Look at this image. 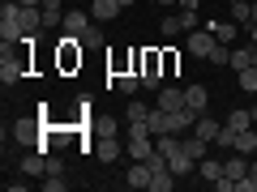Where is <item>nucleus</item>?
<instances>
[{
    "instance_id": "nucleus-1",
    "label": "nucleus",
    "mask_w": 257,
    "mask_h": 192,
    "mask_svg": "<svg viewBox=\"0 0 257 192\" xmlns=\"http://www.w3.org/2000/svg\"><path fill=\"white\" fill-rule=\"evenodd\" d=\"M77 64H82V38L64 34L60 38V68H77Z\"/></svg>"
},
{
    "instance_id": "nucleus-2",
    "label": "nucleus",
    "mask_w": 257,
    "mask_h": 192,
    "mask_svg": "<svg viewBox=\"0 0 257 192\" xmlns=\"http://www.w3.org/2000/svg\"><path fill=\"white\" fill-rule=\"evenodd\" d=\"M90 26H94V22H90V13H86V9H73V13H64V34H77V38H82Z\"/></svg>"
},
{
    "instance_id": "nucleus-3",
    "label": "nucleus",
    "mask_w": 257,
    "mask_h": 192,
    "mask_svg": "<svg viewBox=\"0 0 257 192\" xmlns=\"http://www.w3.org/2000/svg\"><path fill=\"white\" fill-rule=\"evenodd\" d=\"M167 166H172V175H176V180H184V175H193V171H197V162H193V158L184 154V146L176 150V154H167Z\"/></svg>"
},
{
    "instance_id": "nucleus-4",
    "label": "nucleus",
    "mask_w": 257,
    "mask_h": 192,
    "mask_svg": "<svg viewBox=\"0 0 257 192\" xmlns=\"http://www.w3.org/2000/svg\"><path fill=\"white\" fill-rule=\"evenodd\" d=\"M150 180H155L150 162H133V166H128V175H124V184H128V188H150Z\"/></svg>"
},
{
    "instance_id": "nucleus-5",
    "label": "nucleus",
    "mask_w": 257,
    "mask_h": 192,
    "mask_svg": "<svg viewBox=\"0 0 257 192\" xmlns=\"http://www.w3.org/2000/svg\"><path fill=\"white\" fill-rule=\"evenodd\" d=\"M210 47H214V34H210V30H189V52H193V56H202V60H206Z\"/></svg>"
},
{
    "instance_id": "nucleus-6",
    "label": "nucleus",
    "mask_w": 257,
    "mask_h": 192,
    "mask_svg": "<svg viewBox=\"0 0 257 192\" xmlns=\"http://www.w3.org/2000/svg\"><path fill=\"white\" fill-rule=\"evenodd\" d=\"M159 107H163V111L189 107V102H184V90H180V86H163V90H159Z\"/></svg>"
},
{
    "instance_id": "nucleus-7",
    "label": "nucleus",
    "mask_w": 257,
    "mask_h": 192,
    "mask_svg": "<svg viewBox=\"0 0 257 192\" xmlns=\"http://www.w3.org/2000/svg\"><path fill=\"white\" fill-rule=\"evenodd\" d=\"M146 124H150V132H155V137H163V132H172V111H163V107H150Z\"/></svg>"
},
{
    "instance_id": "nucleus-8",
    "label": "nucleus",
    "mask_w": 257,
    "mask_h": 192,
    "mask_svg": "<svg viewBox=\"0 0 257 192\" xmlns=\"http://www.w3.org/2000/svg\"><path fill=\"white\" fill-rule=\"evenodd\" d=\"M223 175H227L231 184H236V180H244V175H248V162H244V154H236V150H231V158H223Z\"/></svg>"
},
{
    "instance_id": "nucleus-9",
    "label": "nucleus",
    "mask_w": 257,
    "mask_h": 192,
    "mask_svg": "<svg viewBox=\"0 0 257 192\" xmlns=\"http://www.w3.org/2000/svg\"><path fill=\"white\" fill-rule=\"evenodd\" d=\"M231 150H236V154H244V158H253V154H257V132H253V128H240L236 141H231Z\"/></svg>"
},
{
    "instance_id": "nucleus-10",
    "label": "nucleus",
    "mask_w": 257,
    "mask_h": 192,
    "mask_svg": "<svg viewBox=\"0 0 257 192\" xmlns=\"http://www.w3.org/2000/svg\"><path fill=\"white\" fill-rule=\"evenodd\" d=\"M94 158H99V162H116V158H120L116 137H99V141H94Z\"/></svg>"
},
{
    "instance_id": "nucleus-11",
    "label": "nucleus",
    "mask_w": 257,
    "mask_h": 192,
    "mask_svg": "<svg viewBox=\"0 0 257 192\" xmlns=\"http://www.w3.org/2000/svg\"><path fill=\"white\" fill-rule=\"evenodd\" d=\"M184 102H189V107L202 116V111L210 107V94H206V86H189V90H184Z\"/></svg>"
},
{
    "instance_id": "nucleus-12",
    "label": "nucleus",
    "mask_w": 257,
    "mask_h": 192,
    "mask_svg": "<svg viewBox=\"0 0 257 192\" xmlns=\"http://www.w3.org/2000/svg\"><path fill=\"white\" fill-rule=\"evenodd\" d=\"M116 13H120L116 0H90V18H94V22H111Z\"/></svg>"
},
{
    "instance_id": "nucleus-13",
    "label": "nucleus",
    "mask_w": 257,
    "mask_h": 192,
    "mask_svg": "<svg viewBox=\"0 0 257 192\" xmlns=\"http://www.w3.org/2000/svg\"><path fill=\"white\" fill-rule=\"evenodd\" d=\"M193 124H197V111H193V107H180V111H172V132H189Z\"/></svg>"
},
{
    "instance_id": "nucleus-14",
    "label": "nucleus",
    "mask_w": 257,
    "mask_h": 192,
    "mask_svg": "<svg viewBox=\"0 0 257 192\" xmlns=\"http://www.w3.org/2000/svg\"><path fill=\"white\" fill-rule=\"evenodd\" d=\"M22 171H26V175H47V154H43V150L26 154V158H22Z\"/></svg>"
},
{
    "instance_id": "nucleus-15",
    "label": "nucleus",
    "mask_w": 257,
    "mask_h": 192,
    "mask_svg": "<svg viewBox=\"0 0 257 192\" xmlns=\"http://www.w3.org/2000/svg\"><path fill=\"white\" fill-rule=\"evenodd\" d=\"M206 30H210V34L219 38V43H231V38H236V30H240V26H236V22H231V18H227V22H210V26H206Z\"/></svg>"
},
{
    "instance_id": "nucleus-16",
    "label": "nucleus",
    "mask_w": 257,
    "mask_h": 192,
    "mask_svg": "<svg viewBox=\"0 0 257 192\" xmlns=\"http://www.w3.org/2000/svg\"><path fill=\"white\" fill-rule=\"evenodd\" d=\"M197 175L210 180V184H219L223 180V162H219V158H202V162H197Z\"/></svg>"
},
{
    "instance_id": "nucleus-17",
    "label": "nucleus",
    "mask_w": 257,
    "mask_h": 192,
    "mask_svg": "<svg viewBox=\"0 0 257 192\" xmlns=\"http://www.w3.org/2000/svg\"><path fill=\"white\" fill-rule=\"evenodd\" d=\"M180 141H184V154H189L193 162H202V158H206V146H210V141H202L197 132H193V137H180Z\"/></svg>"
},
{
    "instance_id": "nucleus-18",
    "label": "nucleus",
    "mask_w": 257,
    "mask_h": 192,
    "mask_svg": "<svg viewBox=\"0 0 257 192\" xmlns=\"http://www.w3.org/2000/svg\"><path fill=\"white\" fill-rule=\"evenodd\" d=\"M193 132H197L202 141H214V137H219V124H214V120L202 111V116H197V124H193Z\"/></svg>"
},
{
    "instance_id": "nucleus-19",
    "label": "nucleus",
    "mask_w": 257,
    "mask_h": 192,
    "mask_svg": "<svg viewBox=\"0 0 257 192\" xmlns=\"http://www.w3.org/2000/svg\"><path fill=\"white\" fill-rule=\"evenodd\" d=\"M116 90H120V94H128V98H133V94L142 90V77H138V73H116Z\"/></svg>"
},
{
    "instance_id": "nucleus-20",
    "label": "nucleus",
    "mask_w": 257,
    "mask_h": 192,
    "mask_svg": "<svg viewBox=\"0 0 257 192\" xmlns=\"http://www.w3.org/2000/svg\"><path fill=\"white\" fill-rule=\"evenodd\" d=\"M248 64H253V43H248V47H231V68H236V73H244Z\"/></svg>"
},
{
    "instance_id": "nucleus-21",
    "label": "nucleus",
    "mask_w": 257,
    "mask_h": 192,
    "mask_svg": "<svg viewBox=\"0 0 257 192\" xmlns=\"http://www.w3.org/2000/svg\"><path fill=\"white\" fill-rule=\"evenodd\" d=\"M172 188H176L172 166H167V171H155V180H150V192H172Z\"/></svg>"
},
{
    "instance_id": "nucleus-22",
    "label": "nucleus",
    "mask_w": 257,
    "mask_h": 192,
    "mask_svg": "<svg viewBox=\"0 0 257 192\" xmlns=\"http://www.w3.org/2000/svg\"><path fill=\"white\" fill-rule=\"evenodd\" d=\"M231 22H236V26H253V4H248V0L231 4Z\"/></svg>"
},
{
    "instance_id": "nucleus-23",
    "label": "nucleus",
    "mask_w": 257,
    "mask_h": 192,
    "mask_svg": "<svg viewBox=\"0 0 257 192\" xmlns=\"http://www.w3.org/2000/svg\"><path fill=\"white\" fill-rule=\"evenodd\" d=\"M206 60H210L214 68H219V64H231V47H227V43H219V38H214V47H210V56H206Z\"/></svg>"
},
{
    "instance_id": "nucleus-24",
    "label": "nucleus",
    "mask_w": 257,
    "mask_h": 192,
    "mask_svg": "<svg viewBox=\"0 0 257 192\" xmlns=\"http://www.w3.org/2000/svg\"><path fill=\"white\" fill-rule=\"evenodd\" d=\"M128 154H133V162H146L155 154V141H128Z\"/></svg>"
},
{
    "instance_id": "nucleus-25",
    "label": "nucleus",
    "mask_w": 257,
    "mask_h": 192,
    "mask_svg": "<svg viewBox=\"0 0 257 192\" xmlns=\"http://www.w3.org/2000/svg\"><path fill=\"white\" fill-rule=\"evenodd\" d=\"M248 124H253V111H231V116H227L231 132H240V128H248Z\"/></svg>"
},
{
    "instance_id": "nucleus-26",
    "label": "nucleus",
    "mask_w": 257,
    "mask_h": 192,
    "mask_svg": "<svg viewBox=\"0 0 257 192\" xmlns=\"http://www.w3.org/2000/svg\"><path fill=\"white\" fill-rule=\"evenodd\" d=\"M240 90H248V94H257V64H248L244 73H240Z\"/></svg>"
},
{
    "instance_id": "nucleus-27",
    "label": "nucleus",
    "mask_w": 257,
    "mask_h": 192,
    "mask_svg": "<svg viewBox=\"0 0 257 192\" xmlns=\"http://www.w3.org/2000/svg\"><path fill=\"white\" fill-rule=\"evenodd\" d=\"M124 116H128V120H146V116H150V107H146V102H138V98H128Z\"/></svg>"
},
{
    "instance_id": "nucleus-28",
    "label": "nucleus",
    "mask_w": 257,
    "mask_h": 192,
    "mask_svg": "<svg viewBox=\"0 0 257 192\" xmlns=\"http://www.w3.org/2000/svg\"><path fill=\"white\" fill-rule=\"evenodd\" d=\"M159 30H163L167 38H176V34L184 30V22H180V18H163V22H159Z\"/></svg>"
},
{
    "instance_id": "nucleus-29",
    "label": "nucleus",
    "mask_w": 257,
    "mask_h": 192,
    "mask_svg": "<svg viewBox=\"0 0 257 192\" xmlns=\"http://www.w3.org/2000/svg\"><path fill=\"white\" fill-rule=\"evenodd\" d=\"M52 26H64V13L60 9H43V30H52Z\"/></svg>"
},
{
    "instance_id": "nucleus-30",
    "label": "nucleus",
    "mask_w": 257,
    "mask_h": 192,
    "mask_svg": "<svg viewBox=\"0 0 257 192\" xmlns=\"http://www.w3.org/2000/svg\"><path fill=\"white\" fill-rule=\"evenodd\" d=\"M43 188H47V192H64V188H69V180H64V175H47Z\"/></svg>"
},
{
    "instance_id": "nucleus-31",
    "label": "nucleus",
    "mask_w": 257,
    "mask_h": 192,
    "mask_svg": "<svg viewBox=\"0 0 257 192\" xmlns=\"http://www.w3.org/2000/svg\"><path fill=\"white\" fill-rule=\"evenodd\" d=\"M116 120H99V124H94V132H99V137H116Z\"/></svg>"
},
{
    "instance_id": "nucleus-32",
    "label": "nucleus",
    "mask_w": 257,
    "mask_h": 192,
    "mask_svg": "<svg viewBox=\"0 0 257 192\" xmlns=\"http://www.w3.org/2000/svg\"><path fill=\"white\" fill-rule=\"evenodd\" d=\"M94 43H103V30H99V26H90V30L82 34V47H94Z\"/></svg>"
},
{
    "instance_id": "nucleus-33",
    "label": "nucleus",
    "mask_w": 257,
    "mask_h": 192,
    "mask_svg": "<svg viewBox=\"0 0 257 192\" xmlns=\"http://www.w3.org/2000/svg\"><path fill=\"white\" fill-rule=\"evenodd\" d=\"M180 22L184 30H197V9H180Z\"/></svg>"
},
{
    "instance_id": "nucleus-34",
    "label": "nucleus",
    "mask_w": 257,
    "mask_h": 192,
    "mask_svg": "<svg viewBox=\"0 0 257 192\" xmlns=\"http://www.w3.org/2000/svg\"><path fill=\"white\" fill-rule=\"evenodd\" d=\"M47 175H64V162L56 154H47Z\"/></svg>"
},
{
    "instance_id": "nucleus-35",
    "label": "nucleus",
    "mask_w": 257,
    "mask_h": 192,
    "mask_svg": "<svg viewBox=\"0 0 257 192\" xmlns=\"http://www.w3.org/2000/svg\"><path fill=\"white\" fill-rule=\"evenodd\" d=\"M197 4H202V0H180V9H197Z\"/></svg>"
},
{
    "instance_id": "nucleus-36",
    "label": "nucleus",
    "mask_w": 257,
    "mask_h": 192,
    "mask_svg": "<svg viewBox=\"0 0 257 192\" xmlns=\"http://www.w3.org/2000/svg\"><path fill=\"white\" fill-rule=\"evenodd\" d=\"M248 180H253V184H257V158H253V166H248Z\"/></svg>"
},
{
    "instance_id": "nucleus-37",
    "label": "nucleus",
    "mask_w": 257,
    "mask_h": 192,
    "mask_svg": "<svg viewBox=\"0 0 257 192\" xmlns=\"http://www.w3.org/2000/svg\"><path fill=\"white\" fill-rule=\"evenodd\" d=\"M43 9H60V0H43Z\"/></svg>"
},
{
    "instance_id": "nucleus-38",
    "label": "nucleus",
    "mask_w": 257,
    "mask_h": 192,
    "mask_svg": "<svg viewBox=\"0 0 257 192\" xmlns=\"http://www.w3.org/2000/svg\"><path fill=\"white\" fill-rule=\"evenodd\" d=\"M248 38H253V47H257V26H248Z\"/></svg>"
},
{
    "instance_id": "nucleus-39",
    "label": "nucleus",
    "mask_w": 257,
    "mask_h": 192,
    "mask_svg": "<svg viewBox=\"0 0 257 192\" xmlns=\"http://www.w3.org/2000/svg\"><path fill=\"white\" fill-rule=\"evenodd\" d=\"M18 4H43V0H18Z\"/></svg>"
},
{
    "instance_id": "nucleus-40",
    "label": "nucleus",
    "mask_w": 257,
    "mask_h": 192,
    "mask_svg": "<svg viewBox=\"0 0 257 192\" xmlns=\"http://www.w3.org/2000/svg\"><path fill=\"white\" fill-rule=\"evenodd\" d=\"M116 4H120V9H128V4H133V0H116Z\"/></svg>"
},
{
    "instance_id": "nucleus-41",
    "label": "nucleus",
    "mask_w": 257,
    "mask_h": 192,
    "mask_svg": "<svg viewBox=\"0 0 257 192\" xmlns=\"http://www.w3.org/2000/svg\"><path fill=\"white\" fill-rule=\"evenodd\" d=\"M253 26H257V0H253Z\"/></svg>"
},
{
    "instance_id": "nucleus-42",
    "label": "nucleus",
    "mask_w": 257,
    "mask_h": 192,
    "mask_svg": "<svg viewBox=\"0 0 257 192\" xmlns=\"http://www.w3.org/2000/svg\"><path fill=\"white\" fill-rule=\"evenodd\" d=\"M248 111H253V124H257V107H248Z\"/></svg>"
},
{
    "instance_id": "nucleus-43",
    "label": "nucleus",
    "mask_w": 257,
    "mask_h": 192,
    "mask_svg": "<svg viewBox=\"0 0 257 192\" xmlns=\"http://www.w3.org/2000/svg\"><path fill=\"white\" fill-rule=\"evenodd\" d=\"M159 4H176V0H159Z\"/></svg>"
},
{
    "instance_id": "nucleus-44",
    "label": "nucleus",
    "mask_w": 257,
    "mask_h": 192,
    "mask_svg": "<svg viewBox=\"0 0 257 192\" xmlns=\"http://www.w3.org/2000/svg\"><path fill=\"white\" fill-rule=\"evenodd\" d=\"M253 64H257V47H253Z\"/></svg>"
},
{
    "instance_id": "nucleus-45",
    "label": "nucleus",
    "mask_w": 257,
    "mask_h": 192,
    "mask_svg": "<svg viewBox=\"0 0 257 192\" xmlns=\"http://www.w3.org/2000/svg\"><path fill=\"white\" fill-rule=\"evenodd\" d=\"M227 4H240V0H227Z\"/></svg>"
}]
</instances>
